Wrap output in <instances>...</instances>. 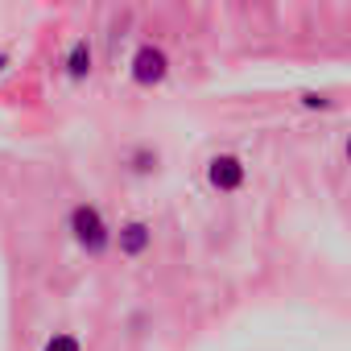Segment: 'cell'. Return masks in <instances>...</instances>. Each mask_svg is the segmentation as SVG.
Wrapping results in <instances>:
<instances>
[{"mask_svg":"<svg viewBox=\"0 0 351 351\" xmlns=\"http://www.w3.org/2000/svg\"><path fill=\"white\" fill-rule=\"evenodd\" d=\"M71 236H75V244H79L87 256H99V252L112 248V228L104 223V215H99L91 203H79V207L71 211Z\"/></svg>","mask_w":351,"mask_h":351,"instance_id":"1","label":"cell"},{"mask_svg":"<svg viewBox=\"0 0 351 351\" xmlns=\"http://www.w3.org/2000/svg\"><path fill=\"white\" fill-rule=\"evenodd\" d=\"M91 62H95L91 42H87V38H75V42H71V50H66V75H71L75 83H83V79L91 75Z\"/></svg>","mask_w":351,"mask_h":351,"instance_id":"5","label":"cell"},{"mask_svg":"<svg viewBox=\"0 0 351 351\" xmlns=\"http://www.w3.org/2000/svg\"><path fill=\"white\" fill-rule=\"evenodd\" d=\"M46 351H83V343H79L75 335H54V339L46 343Z\"/></svg>","mask_w":351,"mask_h":351,"instance_id":"6","label":"cell"},{"mask_svg":"<svg viewBox=\"0 0 351 351\" xmlns=\"http://www.w3.org/2000/svg\"><path fill=\"white\" fill-rule=\"evenodd\" d=\"M5 66H9V54H0V71H5Z\"/></svg>","mask_w":351,"mask_h":351,"instance_id":"8","label":"cell"},{"mask_svg":"<svg viewBox=\"0 0 351 351\" xmlns=\"http://www.w3.org/2000/svg\"><path fill=\"white\" fill-rule=\"evenodd\" d=\"M112 244H116L124 256H141V252L153 244V228H149L145 219H128V223H120V232L112 236Z\"/></svg>","mask_w":351,"mask_h":351,"instance_id":"4","label":"cell"},{"mask_svg":"<svg viewBox=\"0 0 351 351\" xmlns=\"http://www.w3.org/2000/svg\"><path fill=\"white\" fill-rule=\"evenodd\" d=\"M207 178H211L215 191L232 195V191L244 186V161L232 157V153H219V157H211V165H207Z\"/></svg>","mask_w":351,"mask_h":351,"instance_id":"3","label":"cell"},{"mask_svg":"<svg viewBox=\"0 0 351 351\" xmlns=\"http://www.w3.org/2000/svg\"><path fill=\"white\" fill-rule=\"evenodd\" d=\"M302 108H318V112H326V108H330V99H326V95H314V91H306V95H302Z\"/></svg>","mask_w":351,"mask_h":351,"instance_id":"7","label":"cell"},{"mask_svg":"<svg viewBox=\"0 0 351 351\" xmlns=\"http://www.w3.org/2000/svg\"><path fill=\"white\" fill-rule=\"evenodd\" d=\"M132 83L136 87H157V83H165V75H169V58H165V50L161 46H153V42H145L136 54H132Z\"/></svg>","mask_w":351,"mask_h":351,"instance_id":"2","label":"cell"}]
</instances>
